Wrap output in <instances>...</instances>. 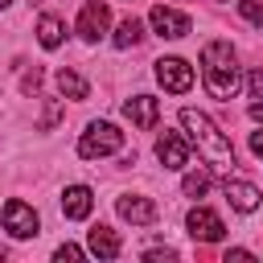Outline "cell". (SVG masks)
Returning <instances> with one entry per match:
<instances>
[{
	"label": "cell",
	"mask_w": 263,
	"mask_h": 263,
	"mask_svg": "<svg viewBox=\"0 0 263 263\" xmlns=\"http://www.w3.org/2000/svg\"><path fill=\"white\" fill-rule=\"evenodd\" d=\"M181 132L189 136V144L197 148V156H201L210 168H218V173H230V168H234V148H230L226 132H222L205 111L181 107Z\"/></svg>",
	"instance_id": "obj_1"
},
{
	"label": "cell",
	"mask_w": 263,
	"mask_h": 263,
	"mask_svg": "<svg viewBox=\"0 0 263 263\" xmlns=\"http://www.w3.org/2000/svg\"><path fill=\"white\" fill-rule=\"evenodd\" d=\"M201 82L214 99H234L242 86V70L238 58L230 49V41H205L201 45Z\"/></svg>",
	"instance_id": "obj_2"
},
{
	"label": "cell",
	"mask_w": 263,
	"mask_h": 263,
	"mask_svg": "<svg viewBox=\"0 0 263 263\" xmlns=\"http://www.w3.org/2000/svg\"><path fill=\"white\" fill-rule=\"evenodd\" d=\"M119 148H123V132L107 119L86 123V132L78 136V156L82 160H103V156H115Z\"/></svg>",
	"instance_id": "obj_3"
},
{
	"label": "cell",
	"mask_w": 263,
	"mask_h": 263,
	"mask_svg": "<svg viewBox=\"0 0 263 263\" xmlns=\"http://www.w3.org/2000/svg\"><path fill=\"white\" fill-rule=\"evenodd\" d=\"M0 218H4V230H8L12 238H33V234L41 230V218H37V210H33V205H25L21 197L4 201Z\"/></svg>",
	"instance_id": "obj_4"
},
{
	"label": "cell",
	"mask_w": 263,
	"mask_h": 263,
	"mask_svg": "<svg viewBox=\"0 0 263 263\" xmlns=\"http://www.w3.org/2000/svg\"><path fill=\"white\" fill-rule=\"evenodd\" d=\"M156 160L164 164V168H189V160H193V144H189V136L185 132H164L160 140H156Z\"/></svg>",
	"instance_id": "obj_5"
},
{
	"label": "cell",
	"mask_w": 263,
	"mask_h": 263,
	"mask_svg": "<svg viewBox=\"0 0 263 263\" xmlns=\"http://www.w3.org/2000/svg\"><path fill=\"white\" fill-rule=\"evenodd\" d=\"M107 29H111V8L103 0H86L78 12V37L95 45L99 37H107Z\"/></svg>",
	"instance_id": "obj_6"
},
{
	"label": "cell",
	"mask_w": 263,
	"mask_h": 263,
	"mask_svg": "<svg viewBox=\"0 0 263 263\" xmlns=\"http://www.w3.org/2000/svg\"><path fill=\"white\" fill-rule=\"evenodd\" d=\"M156 82L164 90H173V95H185L193 86V66L185 58H160L156 62Z\"/></svg>",
	"instance_id": "obj_7"
},
{
	"label": "cell",
	"mask_w": 263,
	"mask_h": 263,
	"mask_svg": "<svg viewBox=\"0 0 263 263\" xmlns=\"http://www.w3.org/2000/svg\"><path fill=\"white\" fill-rule=\"evenodd\" d=\"M185 230L197 238V242H218L222 234H226V226H222V218L210 210V205H193L189 214H185Z\"/></svg>",
	"instance_id": "obj_8"
},
{
	"label": "cell",
	"mask_w": 263,
	"mask_h": 263,
	"mask_svg": "<svg viewBox=\"0 0 263 263\" xmlns=\"http://www.w3.org/2000/svg\"><path fill=\"white\" fill-rule=\"evenodd\" d=\"M115 214L132 226H152L156 222V201L140 197V193H123V197H115Z\"/></svg>",
	"instance_id": "obj_9"
},
{
	"label": "cell",
	"mask_w": 263,
	"mask_h": 263,
	"mask_svg": "<svg viewBox=\"0 0 263 263\" xmlns=\"http://www.w3.org/2000/svg\"><path fill=\"white\" fill-rule=\"evenodd\" d=\"M148 25H152L160 37H173V41L189 33V16H185V12H177V8H168V4H152Z\"/></svg>",
	"instance_id": "obj_10"
},
{
	"label": "cell",
	"mask_w": 263,
	"mask_h": 263,
	"mask_svg": "<svg viewBox=\"0 0 263 263\" xmlns=\"http://www.w3.org/2000/svg\"><path fill=\"white\" fill-rule=\"evenodd\" d=\"M222 193H226V201H230L238 214H255L259 201H263V193H259L251 181H242V177H226V181H222Z\"/></svg>",
	"instance_id": "obj_11"
},
{
	"label": "cell",
	"mask_w": 263,
	"mask_h": 263,
	"mask_svg": "<svg viewBox=\"0 0 263 263\" xmlns=\"http://www.w3.org/2000/svg\"><path fill=\"white\" fill-rule=\"evenodd\" d=\"M90 210H95V193H90V185H66V189H62V214H66L70 222L90 218Z\"/></svg>",
	"instance_id": "obj_12"
},
{
	"label": "cell",
	"mask_w": 263,
	"mask_h": 263,
	"mask_svg": "<svg viewBox=\"0 0 263 263\" xmlns=\"http://www.w3.org/2000/svg\"><path fill=\"white\" fill-rule=\"evenodd\" d=\"M123 115L132 119V127L148 132V127H156V119H160V103H156L152 95H136V99L123 103Z\"/></svg>",
	"instance_id": "obj_13"
},
{
	"label": "cell",
	"mask_w": 263,
	"mask_h": 263,
	"mask_svg": "<svg viewBox=\"0 0 263 263\" xmlns=\"http://www.w3.org/2000/svg\"><path fill=\"white\" fill-rule=\"evenodd\" d=\"M86 251L99 255V259H115V255H119V234H115L111 226H90V234H86Z\"/></svg>",
	"instance_id": "obj_14"
},
{
	"label": "cell",
	"mask_w": 263,
	"mask_h": 263,
	"mask_svg": "<svg viewBox=\"0 0 263 263\" xmlns=\"http://www.w3.org/2000/svg\"><path fill=\"white\" fill-rule=\"evenodd\" d=\"M37 41H41V49H58V45L66 41V21L53 16V12H45V16L37 21Z\"/></svg>",
	"instance_id": "obj_15"
},
{
	"label": "cell",
	"mask_w": 263,
	"mask_h": 263,
	"mask_svg": "<svg viewBox=\"0 0 263 263\" xmlns=\"http://www.w3.org/2000/svg\"><path fill=\"white\" fill-rule=\"evenodd\" d=\"M181 189H185V197H205V193L214 189V168H210V164L189 168V173L181 177Z\"/></svg>",
	"instance_id": "obj_16"
},
{
	"label": "cell",
	"mask_w": 263,
	"mask_h": 263,
	"mask_svg": "<svg viewBox=\"0 0 263 263\" xmlns=\"http://www.w3.org/2000/svg\"><path fill=\"white\" fill-rule=\"evenodd\" d=\"M58 90H62L66 99H86V95H90V82H86L82 74H74V70L62 66V70H58Z\"/></svg>",
	"instance_id": "obj_17"
},
{
	"label": "cell",
	"mask_w": 263,
	"mask_h": 263,
	"mask_svg": "<svg viewBox=\"0 0 263 263\" xmlns=\"http://www.w3.org/2000/svg\"><path fill=\"white\" fill-rule=\"evenodd\" d=\"M140 37H144V21H136V16H123L111 41H115V49H132V45H136Z\"/></svg>",
	"instance_id": "obj_18"
},
{
	"label": "cell",
	"mask_w": 263,
	"mask_h": 263,
	"mask_svg": "<svg viewBox=\"0 0 263 263\" xmlns=\"http://www.w3.org/2000/svg\"><path fill=\"white\" fill-rule=\"evenodd\" d=\"M238 12L247 25H263V4L259 0H238Z\"/></svg>",
	"instance_id": "obj_19"
},
{
	"label": "cell",
	"mask_w": 263,
	"mask_h": 263,
	"mask_svg": "<svg viewBox=\"0 0 263 263\" xmlns=\"http://www.w3.org/2000/svg\"><path fill=\"white\" fill-rule=\"evenodd\" d=\"M86 255H90V251H82L78 242H62V247L53 251V259H62V263H66V259H86Z\"/></svg>",
	"instance_id": "obj_20"
},
{
	"label": "cell",
	"mask_w": 263,
	"mask_h": 263,
	"mask_svg": "<svg viewBox=\"0 0 263 263\" xmlns=\"http://www.w3.org/2000/svg\"><path fill=\"white\" fill-rule=\"evenodd\" d=\"M247 86H251V99H263V70H251Z\"/></svg>",
	"instance_id": "obj_21"
},
{
	"label": "cell",
	"mask_w": 263,
	"mask_h": 263,
	"mask_svg": "<svg viewBox=\"0 0 263 263\" xmlns=\"http://www.w3.org/2000/svg\"><path fill=\"white\" fill-rule=\"evenodd\" d=\"M21 86H25V90H37V86H41V70L33 66V70H29L25 78H21Z\"/></svg>",
	"instance_id": "obj_22"
},
{
	"label": "cell",
	"mask_w": 263,
	"mask_h": 263,
	"mask_svg": "<svg viewBox=\"0 0 263 263\" xmlns=\"http://www.w3.org/2000/svg\"><path fill=\"white\" fill-rule=\"evenodd\" d=\"M144 259H148V263H156V259H173V247H152V251H144Z\"/></svg>",
	"instance_id": "obj_23"
},
{
	"label": "cell",
	"mask_w": 263,
	"mask_h": 263,
	"mask_svg": "<svg viewBox=\"0 0 263 263\" xmlns=\"http://www.w3.org/2000/svg\"><path fill=\"white\" fill-rule=\"evenodd\" d=\"M230 259H234V263H251L255 255H251V251H242V247H230V251H226V263H230Z\"/></svg>",
	"instance_id": "obj_24"
},
{
	"label": "cell",
	"mask_w": 263,
	"mask_h": 263,
	"mask_svg": "<svg viewBox=\"0 0 263 263\" xmlns=\"http://www.w3.org/2000/svg\"><path fill=\"white\" fill-rule=\"evenodd\" d=\"M251 152L263 160V132H251Z\"/></svg>",
	"instance_id": "obj_25"
},
{
	"label": "cell",
	"mask_w": 263,
	"mask_h": 263,
	"mask_svg": "<svg viewBox=\"0 0 263 263\" xmlns=\"http://www.w3.org/2000/svg\"><path fill=\"white\" fill-rule=\"evenodd\" d=\"M53 119H58V103H49V107H45V119H41V127H53Z\"/></svg>",
	"instance_id": "obj_26"
},
{
	"label": "cell",
	"mask_w": 263,
	"mask_h": 263,
	"mask_svg": "<svg viewBox=\"0 0 263 263\" xmlns=\"http://www.w3.org/2000/svg\"><path fill=\"white\" fill-rule=\"evenodd\" d=\"M251 119H255V123H263V99H255V103H251Z\"/></svg>",
	"instance_id": "obj_27"
},
{
	"label": "cell",
	"mask_w": 263,
	"mask_h": 263,
	"mask_svg": "<svg viewBox=\"0 0 263 263\" xmlns=\"http://www.w3.org/2000/svg\"><path fill=\"white\" fill-rule=\"evenodd\" d=\"M8 4H12V0H0V12H4V8H8Z\"/></svg>",
	"instance_id": "obj_28"
}]
</instances>
